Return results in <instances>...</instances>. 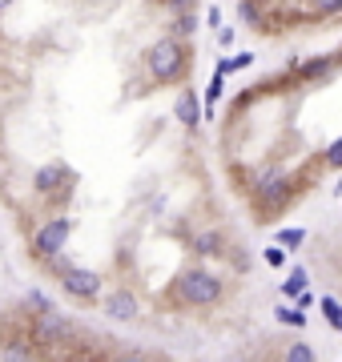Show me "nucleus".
Returning <instances> with one entry per match:
<instances>
[{"label": "nucleus", "mask_w": 342, "mask_h": 362, "mask_svg": "<svg viewBox=\"0 0 342 362\" xmlns=\"http://www.w3.org/2000/svg\"><path fill=\"white\" fill-rule=\"evenodd\" d=\"M225 294L222 278L206 266H189V270L177 274V282H173V302L177 306H189V310H210L218 306Z\"/></svg>", "instance_id": "1"}, {"label": "nucleus", "mask_w": 342, "mask_h": 362, "mask_svg": "<svg viewBox=\"0 0 342 362\" xmlns=\"http://www.w3.org/2000/svg\"><path fill=\"white\" fill-rule=\"evenodd\" d=\"M101 310H105V318H113V322H133L141 306H137L133 290H113V294L101 302Z\"/></svg>", "instance_id": "7"}, {"label": "nucleus", "mask_w": 342, "mask_h": 362, "mask_svg": "<svg viewBox=\"0 0 342 362\" xmlns=\"http://www.w3.org/2000/svg\"><path fill=\"white\" fill-rule=\"evenodd\" d=\"M173 113H177V121H182L185 129H198V125H201V101H198V93H194V89H182V93H177Z\"/></svg>", "instance_id": "8"}, {"label": "nucleus", "mask_w": 342, "mask_h": 362, "mask_svg": "<svg viewBox=\"0 0 342 362\" xmlns=\"http://www.w3.org/2000/svg\"><path fill=\"white\" fill-rule=\"evenodd\" d=\"M73 185H77V173H73L69 161H49V165H40L37 173H33V189H37L40 197L69 194Z\"/></svg>", "instance_id": "5"}, {"label": "nucleus", "mask_w": 342, "mask_h": 362, "mask_svg": "<svg viewBox=\"0 0 342 362\" xmlns=\"http://www.w3.org/2000/svg\"><path fill=\"white\" fill-rule=\"evenodd\" d=\"M222 89H225V77H218V73H213L210 89H206V101H210V105H218V101H222Z\"/></svg>", "instance_id": "16"}, {"label": "nucleus", "mask_w": 342, "mask_h": 362, "mask_svg": "<svg viewBox=\"0 0 342 362\" xmlns=\"http://www.w3.org/2000/svg\"><path fill=\"white\" fill-rule=\"evenodd\" d=\"M8 4H13V0H0V13H4V8H8Z\"/></svg>", "instance_id": "25"}, {"label": "nucleus", "mask_w": 342, "mask_h": 362, "mask_svg": "<svg viewBox=\"0 0 342 362\" xmlns=\"http://www.w3.org/2000/svg\"><path fill=\"white\" fill-rule=\"evenodd\" d=\"M218 45H234V28L218 25Z\"/></svg>", "instance_id": "24"}, {"label": "nucleus", "mask_w": 342, "mask_h": 362, "mask_svg": "<svg viewBox=\"0 0 342 362\" xmlns=\"http://www.w3.org/2000/svg\"><path fill=\"white\" fill-rule=\"evenodd\" d=\"M266 262H270V266H282V262H286V254H282L278 246H270V250H266Z\"/></svg>", "instance_id": "23"}, {"label": "nucleus", "mask_w": 342, "mask_h": 362, "mask_svg": "<svg viewBox=\"0 0 342 362\" xmlns=\"http://www.w3.org/2000/svg\"><path fill=\"white\" fill-rule=\"evenodd\" d=\"M194 28H198V16L182 13V21H177V33H194Z\"/></svg>", "instance_id": "22"}, {"label": "nucleus", "mask_w": 342, "mask_h": 362, "mask_svg": "<svg viewBox=\"0 0 342 362\" xmlns=\"http://www.w3.org/2000/svg\"><path fill=\"white\" fill-rule=\"evenodd\" d=\"M250 61H254L250 52H242V57H234V61H225V57H222L213 73H218V77H230V73H237V69H250Z\"/></svg>", "instance_id": "10"}, {"label": "nucleus", "mask_w": 342, "mask_h": 362, "mask_svg": "<svg viewBox=\"0 0 342 362\" xmlns=\"http://www.w3.org/2000/svg\"><path fill=\"white\" fill-rule=\"evenodd\" d=\"M53 274L61 290L69 298H77V302H101V274L97 270H85V266H73V262H57L53 258Z\"/></svg>", "instance_id": "3"}, {"label": "nucleus", "mask_w": 342, "mask_h": 362, "mask_svg": "<svg viewBox=\"0 0 342 362\" xmlns=\"http://www.w3.org/2000/svg\"><path fill=\"white\" fill-rule=\"evenodd\" d=\"M65 330H69V322L53 310V306H49V310H37V314H33V322H28V338H33V346H37V342H40V346L61 342Z\"/></svg>", "instance_id": "6"}, {"label": "nucleus", "mask_w": 342, "mask_h": 362, "mask_svg": "<svg viewBox=\"0 0 342 362\" xmlns=\"http://www.w3.org/2000/svg\"><path fill=\"white\" fill-rule=\"evenodd\" d=\"M314 16H342V0H306Z\"/></svg>", "instance_id": "11"}, {"label": "nucleus", "mask_w": 342, "mask_h": 362, "mask_svg": "<svg viewBox=\"0 0 342 362\" xmlns=\"http://www.w3.org/2000/svg\"><path fill=\"white\" fill-rule=\"evenodd\" d=\"M302 290H306V274L302 270H294L286 282H282V294H286V298H298Z\"/></svg>", "instance_id": "13"}, {"label": "nucleus", "mask_w": 342, "mask_h": 362, "mask_svg": "<svg viewBox=\"0 0 342 362\" xmlns=\"http://www.w3.org/2000/svg\"><path fill=\"white\" fill-rule=\"evenodd\" d=\"M225 242H222V233H201L198 238V254L201 258H210V254H222Z\"/></svg>", "instance_id": "9"}, {"label": "nucleus", "mask_w": 342, "mask_h": 362, "mask_svg": "<svg viewBox=\"0 0 342 362\" xmlns=\"http://www.w3.org/2000/svg\"><path fill=\"white\" fill-rule=\"evenodd\" d=\"M322 165H326V169H342V137H334V141L322 149Z\"/></svg>", "instance_id": "12"}, {"label": "nucleus", "mask_w": 342, "mask_h": 362, "mask_svg": "<svg viewBox=\"0 0 342 362\" xmlns=\"http://www.w3.org/2000/svg\"><path fill=\"white\" fill-rule=\"evenodd\" d=\"M274 318H278V322H290V326H302V314L286 310V306H278V310H274Z\"/></svg>", "instance_id": "18"}, {"label": "nucleus", "mask_w": 342, "mask_h": 362, "mask_svg": "<svg viewBox=\"0 0 342 362\" xmlns=\"http://www.w3.org/2000/svg\"><path fill=\"white\" fill-rule=\"evenodd\" d=\"M302 238H306V230H298V226H294V230H278V242H282L286 250H298Z\"/></svg>", "instance_id": "14"}, {"label": "nucleus", "mask_w": 342, "mask_h": 362, "mask_svg": "<svg viewBox=\"0 0 342 362\" xmlns=\"http://www.w3.org/2000/svg\"><path fill=\"white\" fill-rule=\"evenodd\" d=\"M145 69H149V77L161 81V85L182 81L185 69H189V52H185L182 37H161L158 45H149V52H145Z\"/></svg>", "instance_id": "2"}, {"label": "nucleus", "mask_w": 342, "mask_h": 362, "mask_svg": "<svg viewBox=\"0 0 342 362\" xmlns=\"http://www.w3.org/2000/svg\"><path fill=\"white\" fill-rule=\"evenodd\" d=\"M69 233H73V221H69V218L45 221V226L37 230V238H33V254H37V258H45V262L61 258V254H65V246H69Z\"/></svg>", "instance_id": "4"}, {"label": "nucleus", "mask_w": 342, "mask_h": 362, "mask_svg": "<svg viewBox=\"0 0 342 362\" xmlns=\"http://www.w3.org/2000/svg\"><path fill=\"white\" fill-rule=\"evenodd\" d=\"M322 310H326L330 326H338V330H342V306L334 302V298H322Z\"/></svg>", "instance_id": "15"}, {"label": "nucleus", "mask_w": 342, "mask_h": 362, "mask_svg": "<svg viewBox=\"0 0 342 362\" xmlns=\"http://www.w3.org/2000/svg\"><path fill=\"white\" fill-rule=\"evenodd\" d=\"M25 310H33V314H37V310H49V298L40 294V290H33V294L25 298Z\"/></svg>", "instance_id": "17"}, {"label": "nucleus", "mask_w": 342, "mask_h": 362, "mask_svg": "<svg viewBox=\"0 0 342 362\" xmlns=\"http://www.w3.org/2000/svg\"><path fill=\"white\" fill-rule=\"evenodd\" d=\"M286 358H314V350L302 346V342H294V346H286Z\"/></svg>", "instance_id": "19"}, {"label": "nucleus", "mask_w": 342, "mask_h": 362, "mask_svg": "<svg viewBox=\"0 0 342 362\" xmlns=\"http://www.w3.org/2000/svg\"><path fill=\"white\" fill-rule=\"evenodd\" d=\"M242 21H246V25H258V8H254V0H242Z\"/></svg>", "instance_id": "20"}, {"label": "nucleus", "mask_w": 342, "mask_h": 362, "mask_svg": "<svg viewBox=\"0 0 342 362\" xmlns=\"http://www.w3.org/2000/svg\"><path fill=\"white\" fill-rule=\"evenodd\" d=\"M161 4H165V8H173V13H189L198 0H161Z\"/></svg>", "instance_id": "21"}]
</instances>
